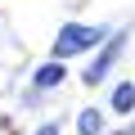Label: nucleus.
Returning a JSON list of instances; mask_svg holds the SVG:
<instances>
[{
  "label": "nucleus",
  "mask_w": 135,
  "mask_h": 135,
  "mask_svg": "<svg viewBox=\"0 0 135 135\" xmlns=\"http://www.w3.org/2000/svg\"><path fill=\"white\" fill-rule=\"evenodd\" d=\"M108 108H113V113H131V108H135V86H131V81H122V86L113 90Z\"/></svg>",
  "instance_id": "nucleus-4"
},
{
  "label": "nucleus",
  "mask_w": 135,
  "mask_h": 135,
  "mask_svg": "<svg viewBox=\"0 0 135 135\" xmlns=\"http://www.w3.org/2000/svg\"><path fill=\"white\" fill-rule=\"evenodd\" d=\"M63 77H68V72H63V59H50V63L36 68L32 81H36V90H54V86H63Z\"/></svg>",
  "instance_id": "nucleus-3"
},
{
  "label": "nucleus",
  "mask_w": 135,
  "mask_h": 135,
  "mask_svg": "<svg viewBox=\"0 0 135 135\" xmlns=\"http://www.w3.org/2000/svg\"><path fill=\"white\" fill-rule=\"evenodd\" d=\"M122 45H126V36H108V41H104V50H99V54H95V63L86 68V86H99V81L113 72V63H117Z\"/></svg>",
  "instance_id": "nucleus-2"
},
{
  "label": "nucleus",
  "mask_w": 135,
  "mask_h": 135,
  "mask_svg": "<svg viewBox=\"0 0 135 135\" xmlns=\"http://www.w3.org/2000/svg\"><path fill=\"white\" fill-rule=\"evenodd\" d=\"M113 32L104 27H90V23H63L59 36H54V59H72V54H86L95 45H104Z\"/></svg>",
  "instance_id": "nucleus-1"
},
{
  "label": "nucleus",
  "mask_w": 135,
  "mask_h": 135,
  "mask_svg": "<svg viewBox=\"0 0 135 135\" xmlns=\"http://www.w3.org/2000/svg\"><path fill=\"white\" fill-rule=\"evenodd\" d=\"M77 131H81V135H99V131H104V117H99L95 108H86V113L77 117Z\"/></svg>",
  "instance_id": "nucleus-5"
},
{
  "label": "nucleus",
  "mask_w": 135,
  "mask_h": 135,
  "mask_svg": "<svg viewBox=\"0 0 135 135\" xmlns=\"http://www.w3.org/2000/svg\"><path fill=\"white\" fill-rule=\"evenodd\" d=\"M36 135H63V126L59 122H45V126H36Z\"/></svg>",
  "instance_id": "nucleus-6"
}]
</instances>
